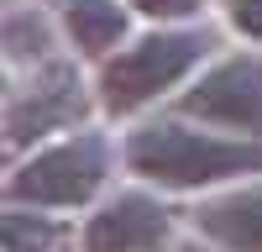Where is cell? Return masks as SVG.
<instances>
[{"label": "cell", "instance_id": "cell-1", "mask_svg": "<svg viewBox=\"0 0 262 252\" xmlns=\"http://www.w3.org/2000/svg\"><path fill=\"white\" fill-rule=\"evenodd\" d=\"M126 168L158 189H210L262 174V142L242 132H200L189 121H147L126 137Z\"/></svg>", "mask_w": 262, "mask_h": 252}, {"label": "cell", "instance_id": "cell-2", "mask_svg": "<svg viewBox=\"0 0 262 252\" xmlns=\"http://www.w3.org/2000/svg\"><path fill=\"white\" fill-rule=\"evenodd\" d=\"M215 48V32L205 27H179V32H147L131 48H116L100 63V105L111 116H131L152 105L158 95H168L173 84H184Z\"/></svg>", "mask_w": 262, "mask_h": 252}, {"label": "cell", "instance_id": "cell-3", "mask_svg": "<svg viewBox=\"0 0 262 252\" xmlns=\"http://www.w3.org/2000/svg\"><path fill=\"white\" fill-rule=\"evenodd\" d=\"M111 168H116V147L100 132H69L11 168L6 200L42 205V210H79L105 189Z\"/></svg>", "mask_w": 262, "mask_h": 252}, {"label": "cell", "instance_id": "cell-4", "mask_svg": "<svg viewBox=\"0 0 262 252\" xmlns=\"http://www.w3.org/2000/svg\"><path fill=\"white\" fill-rule=\"evenodd\" d=\"M179 111L189 121L221 126V132H242L262 142V58L257 53H231L189 84L179 95Z\"/></svg>", "mask_w": 262, "mask_h": 252}, {"label": "cell", "instance_id": "cell-5", "mask_svg": "<svg viewBox=\"0 0 262 252\" xmlns=\"http://www.w3.org/2000/svg\"><path fill=\"white\" fill-rule=\"evenodd\" d=\"M168 242H173V210L147 189H126V195L105 200L79 237L84 252H163Z\"/></svg>", "mask_w": 262, "mask_h": 252}, {"label": "cell", "instance_id": "cell-6", "mask_svg": "<svg viewBox=\"0 0 262 252\" xmlns=\"http://www.w3.org/2000/svg\"><path fill=\"white\" fill-rule=\"evenodd\" d=\"M84 84L74 79V69H48V79L37 84L27 100H11V147H27L48 132H74V121L84 116Z\"/></svg>", "mask_w": 262, "mask_h": 252}, {"label": "cell", "instance_id": "cell-7", "mask_svg": "<svg viewBox=\"0 0 262 252\" xmlns=\"http://www.w3.org/2000/svg\"><path fill=\"white\" fill-rule=\"evenodd\" d=\"M194 226L226 252H262V184H242L221 200H205L194 210Z\"/></svg>", "mask_w": 262, "mask_h": 252}, {"label": "cell", "instance_id": "cell-8", "mask_svg": "<svg viewBox=\"0 0 262 252\" xmlns=\"http://www.w3.org/2000/svg\"><path fill=\"white\" fill-rule=\"evenodd\" d=\"M63 32L84 58H111L131 32V6H121V0H69Z\"/></svg>", "mask_w": 262, "mask_h": 252}, {"label": "cell", "instance_id": "cell-9", "mask_svg": "<svg viewBox=\"0 0 262 252\" xmlns=\"http://www.w3.org/2000/svg\"><path fill=\"white\" fill-rule=\"evenodd\" d=\"M0 237H6V252H58L69 231H63L58 216H42V205H16L11 200Z\"/></svg>", "mask_w": 262, "mask_h": 252}, {"label": "cell", "instance_id": "cell-10", "mask_svg": "<svg viewBox=\"0 0 262 252\" xmlns=\"http://www.w3.org/2000/svg\"><path fill=\"white\" fill-rule=\"evenodd\" d=\"M131 11L152 21H184V16H200L205 0H131Z\"/></svg>", "mask_w": 262, "mask_h": 252}, {"label": "cell", "instance_id": "cell-11", "mask_svg": "<svg viewBox=\"0 0 262 252\" xmlns=\"http://www.w3.org/2000/svg\"><path fill=\"white\" fill-rule=\"evenodd\" d=\"M226 21H231L242 37L262 42V0H226Z\"/></svg>", "mask_w": 262, "mask_h": 252}, {"label": "cell", "instance_id": "cell-12", "mask_svg": "<svg viewBox=\"0 0 262 252\" xmlns=\"http://www.w3.org/2000/svg\"><path fill=\"white\" fill-rule=\"evenodd\" d=\"M179 252H226V247H221V242H210V237H205V242H200V237H194V242H184Z\"/></svg>", "mask_w": 262, "mask_h": 252}]
</instances>
